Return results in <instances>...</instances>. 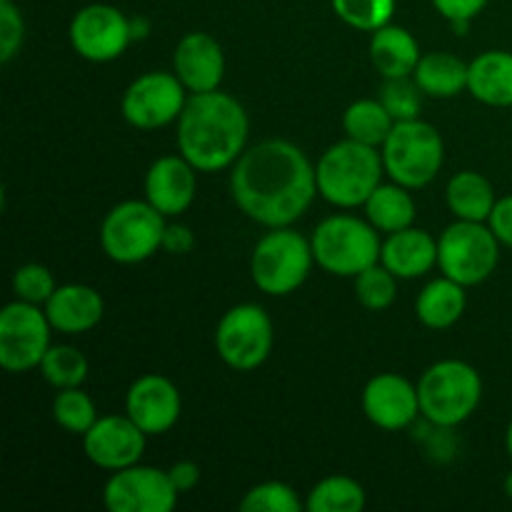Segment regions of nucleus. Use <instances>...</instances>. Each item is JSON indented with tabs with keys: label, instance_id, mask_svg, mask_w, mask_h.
<instances>
[{
	"label": "nucleus",
	"instance_id": "nucleus-22",
	"mask_svg": "<svg viewBox=\"0 0 512 512\" xmlns=\"http://www.w3.org/2000/svg\"><path fill=\"white\" fill-rule=\"evenodd\" d=\"M370 63L383 78H408L420 63V45L403 25H383L370 35Z\"/></svg>",
	"mask_w": 512,
	"mask_h": 512
},
{
	"label": "nucleus",
	"instance_id": "nucleus-39",
	"mask_svg": "<svg viewBox=\"0 0 512 512\" xmlns=\"http://www.w3.org/2000/svg\"><path fill=\"white\" fill-rule=\"evenodd\" d=\"M488 225L493 228V233L498 235L500 243L505 248H512V195H503L495 203L493 213H490Z\"/></svg>",
	"mask_w": 512,
	"mask_h": 512
},
{
	"label": "nucleus",
	"instance_id": "nucleus-16",
	"mask_svg": "<svg viewBox=\"0 0 512 512\" xmlns=\"http://www.w3.org/2000/svg\"><path fill=\"white\" fill-rule=\"evenodd\" d=\"M363 413L375 428L380 430H405L420 418L418 385L398 373H380L368 380L363 390Z\"/></svg>",
	"mask_w": 512,
	"mask_h": 512
},
{
	"label": "nucleus",
	"instance_id": "nucleus-5",
	"mask_svg": "<svg viewBox=\"0 0 512 512\" xmlns=\"http://www.w3.org/2000/svg\"><path fill=\"white\" fill-rule=\"evenodd\" d=\"M385 175L403 188L418 190L433 183L445 163L440 130L428 120H400L380 148Z\"/></svg>",
	"mask_w": 512,
	"mask_h": 512
},
{
	"label": "nucleus",
	"instance_id": "nucleus-15",
	"mask_svg": "<svg viewBox=\"0 0 512 512\" xmlns=\"http://www.w3.org/2000/svg\"><path fill=\"white\" fill-rule=\"evenodd\" d=\"M145 440L148 435L133 423L128 413L100 415L93 428L83 435V450L90 463L115 473V470L140 463L145 453Z\"/></svg>",
	"mask_w": 512,
	"mask_h": 512
},
{
	"label": "nucleus",
	"instance_id": "nucleus-40",
	"mask_svg": "<svg viewBox=\"0 0 512 512\" xmlns=\"http://www.w3.org/2000/svg\"><path fill=\"white\" fill-rule=\"evenodd\" d=\"M195 248V235L188 225L168 223L163 235V250L170 255H188Z\"/></svg>",
	"mask_w": 512,
	"mask_h": 512
},
{
	"label": "nucleus",
	"instance_id": "nucleus-42",
	"mask_svg": "<svg viewBox=\"0 0 512 512\" xmlns=\"http://www.w3.org/2000/svg\"><path fill=\"white\" fill-rule=\"evenodd\" d=\"M130 30H133V40L145 38V35H148V20L130 18Z\"/></svg>",
	"mask_w": 512,
	"mask_h": 512
},
{
	"label": "nucleus",
	"instance_id": "nucleus-29",
	"mask_svg": "<svg viewBox=\"0 0 512 512\" xmlns=\"http://www.w3.org/2000/svg\"><path fill=\"white\" fill-rule=\"evenodd\" d=\"M368 503L365 488L348 475L323 478L308 493L305 508L310 512H360Z\"/></svg>",
	"mask_w": 512,
	"mask_h": 512
},
{
	"label": "nucleus",
	"instance_id": "nucleus-13",
	"mask_svg": "<svg viewBox=\"0 0 512 512\" xmlns=\"http://www.w3.org/2000/svg\"><path fill=\"white\" fill-rule=\"evenodd\" d=\"M70 45L88 63L118 60L133 43L130 18L108 3H90L70 20Z\"/></svg>",
	"mask_w": 512,
	"mask_h": 512
},
{
	"label": "nucleus",
	"instance_id": "nucleus-31",
	"mask_svg": "<svg viewBox=\"0 0 512 512\" xmlns=\"http://www.w3.org/2000/svg\"><path fill=\"white\" fill-rule=\"evenodd\" d=\"M93 398L80 388H63L53 398V420L73 435H85L98 420Z\"/></svg>",
	"mask_w": 512,
	"mask_h": 512
},
{
	"label": "nucleus",
	"instance_id": "nucleus-23",
	"mask_svg": "<svg viewBox=\"0 0 512 512\" xmlns=\"http://www.w3.org/2000/svg\"><path fill=\"white\" fill-rule=\"evenodd\" d=\"M468 93L490 108L512 105V53L510 50H485L470 60Z\"/></svg>",
	"mask_w": 512,
	"mask_h": 512
},
{
	"label": "nucleus",
	"instance_id": "nucleus-41",
	"mask_svg": "<svg viewBox=\"0 0 512 512\" xmlns=\"http://www.w3.org/2000/svg\"><path fill=\"white\" fill-rule=\"evenodd\" d=\"M168 473H170V480H173V485L178 488L180 495L190 493V490L198 488L200 465L193 463V460H178L175 465H170Z\"/></svg>",
	"mask_w": 512,
	"mask_h": 512
},
{
	"label": "nucleus",
	"instance_id": "nucleus-8",
	"mask_svg": "<svg viewBox=\"0 0 512 512\" xmlns=\"http://www.w3.org/2000/svg\"><path fill=\"white\" fill-rule=\"evenodd\" d=\"M168 218L148 200H123L100 223V248L113 263L138 265L163 248Z\"/></svg>",
	"mask_w": 512,
	"mask_h": 512
},
{
	"label": "nucleus",
	"instance_id": "nucleus-10",
	"mask_svg": "<svg viewBox=\"0 0 512 512\" xmlns=\"http://www.w3.org/2000/svg\"><path fill=\"white\" fill-rule=\"evenodd\" d=\"M273 343V320L255 303L233 305L215 328V353L238 373L258 370L273 353Z\"/></svg>",
	"mask_w": 512,
	"mask_h": 512
},
{
	"label": "nucleus",
	"instance_id": "nucleus-9",
	"mask_svg": "<svg viewBox=\"0 0 512 512\" xmlns=\"http://www.w3.org/2000/svg\"><path fill=\"white\" fill-rule=\"evenodd\" d=\"M500 240L488 223L455 220L438 238V268L455 283H485L500 263Z\"/></svg>",
	"mask_w": 512,
	"mask_h": 512
},
{
	"label": "nucleus",
	"instance_id": "nucleus-32",
	"mask_svg": "<svg viewBox=\"0 0 512 512\" xmlns=\"http://www.w3.org/2000/svg\"><path fill=\"white\" fill-rule=\"evenodd\" d=\"M355 300L365 310L383 313L398 298V278L385 268L383 263H375L365 268L363 273L355 275Z\"/></svg>",
	"mask_w": 512,
	"mask_h": 512
},
{
	"label": "nucleus",
	"instance_id": "nucleus-24",
	"mask_svg": "<svg viewBox=\"0 0 512 512\" xmlns=\"http://www.w3.org/2000/svg\"><path fill=\"white\" fill-rule=\"evenodd\" d=\"M465 308H468V295H465V285L455 283L453 278L443 275L438 280H430L423 290H420L418 300H415V315L420 323L430 330H448L463 318Z\"/></svg>",
	"mask_w": 512,
	"mask_h": 512
},
{
	"label": "nucleus",
	"instance_id": "nucleus-11",
	"mask_svg": "<svg viewBox=\"0 0 512 512\" xmlns=\"http://www.w3.org/2000/svg\"><path fill=\"white\" fill-rule=\"evenodd\" d=\"M50 325L40 305L15 300L0 313V365L5 373H28L40 368L50 348Z\"/></svg>",
	"mask_w": 512,
	"mask_h": 512
},
{
	"label": "nucleus",
	"instance_id": "nucleus-7",
	"mask_svg": "<svg viewBox=\"0 0 512 512\" xmlns=\"http://www.w3.org/2000/svg\"><path fill=\"white\" fill-rule=\"evenodd\" d=\"M315 265L313 243L290 225L270 228L250 255V278L265 295H290L308 280Z\"/></svg>",
	"mask_w": 512,
	"mask_h": 512
},
{
	"label": "nucleus",
	"instance_id": "nucleus-38",
	"mask_svg": "<svg viewBox=\"0 0 512 512\" xmlns=\"http://www.w3.org/2000/svg\"><path fill=\"white\" fill-rule=\"evenodd\" d=\"M488 5V0H433V8L445 20H473Z\"/></svg>",
	"mask_w": 512,
	"mask_h": 512
},
{
	"label": "nucleus",
	"instance_id": "nucleus-19",
	"mask_svg": "<svg viewBox=\"0 0 512 512\" xmlns=\"http://www.w3.org/2000/svg\"><path fill=\"white\" fill-rule=\"evenodd\" d=\"M173 73L188 93H210L218 90L225 78L223 45L210 33H188L173 50Z\"/></svg>",
	"mask_w": 512,
	"mask_h": 512
},
{
	"label": "nucleus",
	"instance_id": "nucleus-18",
	"mask_svg": "<svg viewBox=\"0 0 512 512\" xmlns=\"http://www.w3.org/2000/svg\"><path fill=\"white\" fill-rule=\"evenodd\" d=\"M198 173L183 155H163L145 173V200L165 218H178L193 205L198 193Z\"/></svg>",
	"mask_w": 512,
	"mask_h": 512
},
{
	"label": "nucleus",
	"instance_id": "nucleus-35",
	"mask_svg": "<svg viewBox=\"0 0 512 512\" xmlns=\"http://www.w3.org/2000/svg\"><path fill=\"white\" fill-rule=\"evenodd\" d=\"M238 508L243 512H300L305 503H300L298 493L288 483L268 480V483L253 485Z\"/></svg>",
	"mask_w": 512,
	"mask_h": 512
},
{
	"label": "nucleus",
	"instance_id": "nucleus-21",
	"mask_svg": "<svg viewBox=\"0 0 512 512\" xmlns=\"http://www.w3.org/2000/svg\"><path fill=\"white\" fill-rule=\"evenodd\" d=\"M380 263L398 280L423 278L438 265V240L420 228H405L383 240Z\"/></svg>",
	"mask_w": 512,
	"mask_h": 512
},
{
	"label": "nucleus",
	"instance_id": "nucleus-12",
	"mask_svg": "<svg viewBox=\"0 0 512 512\" xmlns=\"http://www.w3.org/2000/svg\"><path fill=\"white\" fill-rule=\"evenodd\" d=\"M188 90L180 83L175 73H150L140 75L125 88L120 100V113L125 123L138 130H158L170 123H178L185 103H188Z\"/></svg>",
	"mask_w": 512,
	"mask_h": 512
},
{
	"label": "nucleus",
	"instance_id": "nucleus-34",
	"mask_svg": "<svg viewBox=\"0 0 512 512\" xmlns=\"http://www.w3.org/2000/svg\"><path fill=\"white\" fill-rule=\"evenodd\" d=\"M378 100L393 115L395 123H400V120L420 118L423 90L415 83L413 75H408V78H383V88H380Z\"/></svg>",
	"mask_w": 512,
	"mask_h": 512
},
{
	"label": "nucleus",
	"instance_id": "nucleus-44",
	"mask_svg": "<svg viewBox=\"0 0 512 512\" xmlns=\"http://www.w3.org/2000/svg\"><path fill=\"white\" fill-rule=\"evenodd\" d=\"M505 448H508V455H510V460H512V420H510V425H508V433H505Z\"/></svg>",
	"mask_w": 512,
	"mask_h": 512
},
{
	"label": "nucleus",
	"instance_id": "nucleus-20",
	"mask_svg": "<svg viewBox=\"0 0 512 512\" xmlns=\"http://www.w3.org/2000/svg\"><path fill=\"white\" fill-rule=\"evenodd\" d=\"M53 330L65 335L90 333L103 320L105 300L95 288L83 283L58 285L43 305Z\"/></svg>",
	"mask_w": 512,
	"mask_h": 512
},
{
	"label": "nucleus",
	"instance_id": "nucleus-37",
	"mask_svg": "<svg viewBox=\"0 0 512 512\" xmlns=\"http://www.w3.org/2000/svg\"><path fill=\"white\" fill-rule=\"evenodd\" d=\"M25 23L13 0H0V63L8 65L23 48Z\"/></svg>",
	"mask_w": 512,
	"mask_h": 512
},
{
	"label": "nucleus",
	"instance_id": "nucleus-45",
	"mask_svg": "<svg viewBox=\"0 0 512 512\" xmlns=\"http://www.w3.org/2000/svg\"><path fill=\"white\" fill-rule=\"evenodd\" d=\"M503 488H505V495H508V498L512 500V470H510V473H508V478H505Z\"/></svg>",
	"mask_w": 512,
	"mask_h": 512
},
{
	"label": "nucleus",
	"instance_id": "nucleus-3",
	"mask_svg": "<svg viewBox=\"0 0 512 512\" xmlns=\"http://www.w3.org/2000/svg\"><path fill=\"white\" fill-rule=\"evenodd\" d=\"M385 165L378 148L358 143V140H340L330 145L315 163L318 195L338 208H360L383 183Z\"/></svg>",
	"mask_w": 512,
	"mask_h": 512
},
{
	"label": "nucleus",
	"instance_id": "nucleus-1",
	"mask_svg": "<svg viewBox=\"0 0 512 512\" xmlns=\"http://www.w3.org/2000/svg\"><path fill=\"white\" fill-rule=\"evenodd\" d=\"M230 195L253 223L285 228L303 218L318 195L315 165L290 140H263L235 160Z\"/></svg>",
	"mask_w": 512,
	"mask_h": 512
},
{
	"label": "nucleus",
	"instance_id": "nucleus-36",
	"mask_svg": "<svg viewBox=\"0 0 512 512\" xmlns=\"http://www.w3.org/2000/svg\"><path fill=\"white\" fill-rule=\"evenodd\" d=\"M55 278L45 265L25 263L13 273V293L18 300L33 305H45L55 293Z\"/></svg>",
	"mask_w": 512,
	"mask_h": 512
},
{
	"label": "nucleus",
	"instance_id": "nucleus-28",
	"mask_svg": "<svg viewBox=\"0 0 512 512\" xmlns=\"http://www.w3.org/2000/svg\"><path fill=\"white\" fill-rule=\"evenodd\" d=\"M395 120L393 115L385 110V105L380 100L363 98L355 100L345 108L343 113V130L350 140H358V143L370 145V148H383V143L388 140L390 130H393Z\"/></svg>",
	"mask_w": 512,
	"mask_h": 512
},
{
	"label": "nucleus",
	"instance_id": "nucleus-2",
	"mask_svg": "<svg viewBox=\"0 0 512 512\" xmlns=\"http://www.w3.org/2000/svg\"><path fill=\"white\" fill-rule=\"evenodd\" d=\"M250 120L238 98L223 90L190 93L178 118V153L200 173L233 168L248 148Z\"/></svg>",
	"mask_w": 512,
	"mask_h": 512
},
{
	"label": "nucleus",
	"instance_id": "nucleus-14",
	"mask_svg": "<svg viewBox=\"0 0 512 512\" xmlns=\"http://www.w3.org/2000/svg\"><path fill=\"white\" fill-rule=\"evenodd\" d=\"M178 498L168 470L140 463L115 470L103 488V503L110 512H170Z\"/></svg>",
	"mask_w": 512,
	"mask_h": 512
},
{
	"label": "nucleus",
	"instance_id": "nucleus-25",
	"mask_svg": "<svg viewBox=\"0 0 512 512\" xmlns=\"http://www.w3.org/2000/svg\"><path fill=\"white\" fill-rule=\"evenodd\" d=\"M468 70L470 63H465L455 53L433 50V53H425L420 58L413 78L420 85V90H423V95L448 100L468 90Z\"/></svg>",
	"mask_w": 512,
	"mask_h": 512
},
{
	"label": "nucleus",
	"instance_id": "nucleus-6",
	"mask_svg": "<svg viewBox=\"0 0 512 512\" xmlns=\"http://www.w3.org/2000/svg\"><path fill=\"white\" fill-rule=\"evenodd\" d=\"M315 265L335 278H355L370 265L380 263V230L370 220L355 215H330L313 230Z\"/></svg>",
	"mask_w": 512,
	"mask_h": 512
},
{
	"label": "nucleus",
	"instance_id": "nucleus-30",
	"mask_svg": "<svg viewBox=\"0 0 512 512\" xmlns=\"http://www.w3.org/2000/svg\"><path fill=\"white\" fill-rule=\"evenodd\" d=\"M88 358L73 345H50L40 363V373L55 390L80 388L88 378Z\"/></svg>",
	"mask_w": 512,
	"mask_h": 512
},
{
	"label": "nucleus",
	"instance_id": "nucleus-4",
	"mask_svg": "<svg viewBox=\"0 0 512 512\" xmlns=\"http://www.w3.org/2000/svg\"><path fill=\"white\" fill-rule=\"evenodd\" d=\"M420 415L430 425L458 428L483 400V378L465 360H438L418 380Z\"/></svg>",
	"mask_w": 512,
	"mask_h": 512
},
{
	"label": "nucleus",
	"instance_id": "nucleus-17",
	"mask_svg": "<svg viewBox=\"0 0 512 512\" xmlns=\"http://www.w3.org/2000/svg\"><path fill=\"white\" fill-rule=\"evenodd\" d=\"M125 413L145 435H163L175 428L183 413V398L165 375H140L125 395Z\"/></svg>",
	"mask_w": 512,
	"mask_h": 512
},
{
	"label": "nucleus",
	"instance_id": "nucleus-33",
	"mask_svg": "<svg viewBox=\"0 0 512 512\" xmlns=\"http://www.w3.org/2000/svg\"><path fill=\"white\" fill-rule=\"evenodd\" d=\"M335 15L345 25L363 33H375L393 20L395 0H330Z\"/></svg>",
	"mask_w": 512,
	"mask_h": 512
},
{
	"label": "nucleus",
	"instance_id": "nucleus-43",
	"mask_svg": "<svg viewBox=\"0 0 512 512\" xmlns=\"http://www.w3.org/2000/svg\"><path fill=\"white\" fill-rule=\"evenodd\" d=\"M470 23H473V20H450V25H453L455 35H465V33H468Z\"/></svg>",
	"mask_w": 512,
	"mask_h": 512
},
{
	"label": "nucleus",
	"instance_id": "nucleus-27",
	"mask_svg": "<svg viewBox=\"0 0 512 512\" xmlns=\"http://www.w3.org/2000/svg\"><path fill=\"white\" fill-rule=\"evenodd\" d=\"M363 208L373 228L385 235L410 228L415 220V200L410 195V188H403L398 183H380L373 195L365 200Z\"/></svg>",
	"mask_w": 512,
	"mask_h": 512
},
{
	"label": "nucleus",
	"instance_id": "nucleus-26",
	"mask_svg": "<svg viewBox=\"0 0 512 512\" xmlns=\"http://www.w3.org/2000/svg\"><path fill=\"white\" fill-rule=\"evenodd\" d=\"M445 203L458 220L488 223L498 198H495L493 183L485 175L463 170V173H455L445 185Z\"/></svg>",
	"mask_w": 512,
	"mask_h": 512
}]
</instances>
